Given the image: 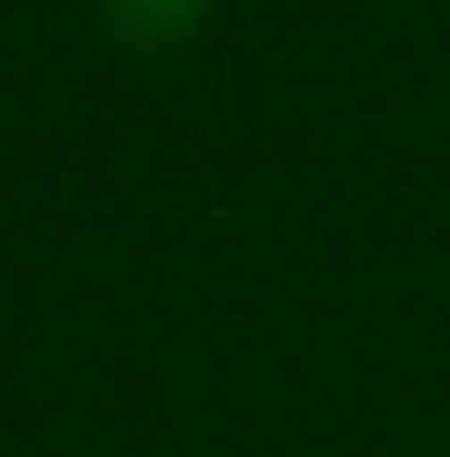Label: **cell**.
<instances>
[{"instance_id": "6da1fadb", "label": "cell", "mask_w": 450, "mask_h": 457, "mask_svg": "<svg viewBox=\"0 0 450 457\" xmlns=\"http://www.w3.org/2000/svg\"><path fill=\"white\" fill-rule=\"evenodd\" d=\"M203 15H211V0H105V23L121 30L128 46H143V53L180 46Z\"/></svg>"}]
</instances>
